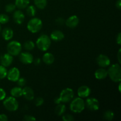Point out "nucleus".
<instances>
[{
	"label": "nucleus",
	"instance_id": "obj_33",
	"mask_svg": "<svg viewBox=\"0 0 121 121\" xmlns=\"http://www.w3.org/2000/svg\"><path fill=\"white\" fill-rule=\"evenodd\" d=\"M44 104V99L41 97H38L35 100V105L36 106H40Z\"/></svg>",
	"mask_w": 121,
	"mask_h": 121
},
{
	"label": "nucleus",
	"instance_id": "obj_40",
	"mask_svg": "<svg viewBox=\"0 0 121 121\" xmlns=\"http://www.w3.org/2000/svg\"><path fill=\"white\" fill-rule=\"evenodd\" d=\"M33 62L34 63V65L38 66V65H40V63H41V59H40V58H37L35 60H33Z\"/></svg>",
	"mask_w": 121,
	"mask_h": 121
},
{
	"label": "nucleus",
	"instance_id": "obj_5",
	"mask_svg": "<svg viewBox=\"0 0 121 121\" xmlns=\"http://www.w3.org/2000/svg\"><path fill=\"white\" fill-rule=\"evenodd\" d=\"M3 105L5 108L9 112H14L18 109L19 104L16 98L9 96L4 99Z\"/></svg>",
	"mask_w": 121,
	"mask_h": 121
},
{
	"label": "nucleus",
	"instance_id": "obj_22",
	"mask_svg": "<svg viewBox=\"0 0 121 121\" xmlns=\"http://www.w3.org/2000/svg\"><path fill=\"white\" fill-rule=\"evenodd\" d=\"M10 93L12 96L14 97V98H20L22 96V89L20 86L14 87L13 89H11Z\"/></svg>",
	"mask_w": 121,
	"mask_h": 121
},
{
	"label": "nucleus",
	"instance_id": "obj_8",
	"mask_svg": "<svg viewBox=\"0 0 121 121\" xmlns=\"http://www.w3.org/2000/svg\"><path fill=\"white\" fill-rule=\"evenodd\" d=\"M85 106L90 111H98L99 109V100L95 98H88L85 102Z\"/></svg>",
	"mask_w": 121,
	"mask_h": 121
},
{
	"label": "nucleus",
	"instance_id": "obj_14",
	"mask_svg": "<svg viewBox=\"0 0 121 121\" xmlns=\"http://www.w3.org/2000/svg\"><path fill=\"white\" fill-rule=\"evenodd\" d=\"M91 93V89L87 86H82L79 87L78 90V95L79 97L82 98H87Z\"/></svg>",
	"mask_w": 121,
	"mask_h": 121
},
{
	"label": "nucleus",
	"instance_id": "obj_18",
	"mask_svg": "<svg viewBox=\"0 0 121 121\" xmlns=\"http://www.w3.org/2000/svg\"><path fill=\"white\" fill-rule=\"evenodd\" d=\"M108 76V70L104 67L97 69L95 72V77L98 80H103Z\"/></svg>",
	"mask_w": 121,
	"mask_h": 121
},
{
	"label": "nucleus",
	"instance_id": "obj_37",
	"mask_svg": "<svg viewBox=\"0 0 121 121\" xmlns=\"http://www.w3.org/2000/svg\"><path fill=\"white\" fill-rule=\"evenodd\" d=\"M8 117L5 114H0V121H7Z\"/></svg>",
	"mask_w": 121,
	"mask_h": 121
},
{
	"label": "nucleus",
	"instance_id": "obj_15",
	"mask_svg": "<svg viewBox=\"0 0 121 121\" xmlns=\"http://www.w3.org/2000/svg\"><path fill=\"white\" fill-rule=\"evenodd\" d=\"M22 96L27 100H32L34 98V92L29 86H26L22 89Z\"/></svg>",
	"mask_w": 121,
	"mask_h": 121
},
{
	"label": "nucleus",
	"instance_id": "obj_11",
	"mask_svg": "<svg viewBox=\"0 0 121 121\" xmlns=\"http://www.w3.org/2000/svg\"><path fill=\"white\" fill-rule=\"evenodd\" d=\"M96 61L98 65L101 67H106L111 65L110 59L105 54H99L96 58Z\"/></svg>",
	"mask_w": 121,
	"mask_h": 121
},
{
	"label": "nucleus",
	"instance_id": "obj_42",
	"mask_svg": "<svg viewBox=\"0 0 121 121\" xmlns=\"http://www.w3.org/2000/svg\"><path fill=\"white\" fill-rule=\"evenodd\" d=\"M54 103H55L56 104H57V105H58V104H61V100H60L59 97H57V98H55V99H54Z\"/></svg>",
	"mask_w": 121,
	"mask_h": 121
},
{
	"label": "nucleus",
	"instance_id": "obj_38",
	"mask_svg": "<svg viewBox=\"0 0 121 121\" xmlns=\"http://www.w3.org/2000/svg\"><path fill=\"white\" fill-rule=\"evenodd\" d=\"M117 43L118 45L121 44V33H118L117 36Z\"/></svg>",
	"mask_w": 121,
	"mask_h": 121
},
{
	"label": "nucleus",
	"instance_id": "obj_6",
	"mask_svg": "<svg viewBox=\"0 0 121 121\" xmlns=\"http://www.w3.org/2000/svg\"><path fill=\"white\" fill-rule=\"evenodd\" d=\"M7 50L8 53L13 56L19 55L22 50L21 43L17 41H11L7 44Z\"/></svg>",
	"mask_w": 121,
	"mask_h": 121
},
{
	"label": "nucleus",
	"instance_id": "obj_19",
	"mask_svg": "<svg viewBox=\"0 0 121 121\" xmlns=\"http://www.w3.org/2000/svg\"><path fill=\"white\" fill-rule=\"evenodd\" d=\"M14 36V31L10 28H5L2 31V37L6 41H9L11 40Z\"/></svg>",
	"mask_w": 121,
	"mask_h": 121
},
{
	"label": "nucleus",
	"instance_id": "obj_29",
	"mask_svg": "<svg viewBox=\"0 0 121 121\" xmlns=\"http://www.w3.org/2000/svg\"><path fill=\"white\" fill-rule=\"evenodd\" d=\"M16 8V6L14 4H8L7 5H6L5 7V11L7 13H11L12 12L14 11Z\"/></svg>",
	"mask_w": 121,
	"mask_h": 121
},
{
	"label": "nucleus",
	"instance_id": "obj_41",
	"mask_svg": "<svg viewBox=\"0 0 121 121\" xmlns=\"http://www.w3.org/2000/svg\"><path fill=\"white\" fill-rule=\"evenodd\" d=\"M116 7L117 8H118V9H121V0H118L116 2Z\"/></svg>",
	"mask_w": 121,
	"mask_h": 121
},
{
	"label": "nucleus",
	"instance_id": "obj_13",
	"mask_svg": "<svg viewBox=\"0 0 121 121\" xmlns=\"http://www.w3.org/2000/svg\"><path fill=\"white\" fill-rule=\"evenodd\" d=\"M13 60H14V57L13 56L9 54V53H6L1 57V64L2 66L5 67H9L13 63Z\"/></svg>",
	"mask_w": 121,
	"mask_h": 121
},
{
	"label": "nucleus",
	"instance_id": "obj_23",
	"mask_svg": "<svg viewBox=\"0 0 121 121\" xmlns=\"http://www.w3.org/2000/svg\"><path fill=\"white\" fill-rule=\"evenodd\" d=\"M54 111H55V113L57 115H63L66 111V106L62 104H58L56 107L55 108Z\"/></svg>",
	"mask_w": 121,
	"mask_h": 121
},
{
	"label": "nucleus",
	"instance_id": "obj_2",
	"mask_svg": "<svg viewBox=\"0 0 121 121\" xmlns=\"http://www.w3.org/2000/svg\"><path fill=\"white\" fill-rule=\"evenodd\" d=\"M70 109L75 113H81L85 108V102L83 99L80 97L74 98L71 100Z\"/></svg>",
	"mask_w": 121,
	"mask_h": 121
},
{
	"label": "nucleus",
	"instance_id": "obj_32",
	"mask_svg": "<svg viewBox=\"0 0 121 121\" xmlns=\"http://www.w3.org/2000/svg\"><path fill=\"white\" fill-rule=\"evenodd\" d=\"M17 82L18 85L20 87H23V86H24L25 85H26V80L25 79V78H20H20L18 79V80L17 81Z\"/></svg>",
	"mask_w": 121,
	"mask_h": 121
},
{
	"label": "nucleus",
	"instance_id": "obj_7",
	"mask_svg": "<svg viewBox=\"0 0 121 121\" xmlns=\"http://www.w3.org/2000/svg\"><path fill=\"white\" fill-rule=\"evenodd\" d=\"M74 94L73 89L67 87L61 91L59 96V98L61 103L65 104V103H68L70 102L74 98Z\"/></svg>",
	"mask_w": 121,
	"mask_h": 121
},
{
	"label": "nucleus",
	"instance_id": "obj_31",
	"mask_svg": "<svg viewBox=\"0 0 121 121\" xmlns=\"http://www.w3.org/2000/svg\"><path fill=\"white\" fill-rule=\"evenodd\" d=\"M62 119L63 121H72L74 120V118L70 114L63 115Z\"/></svg>",
	"mask_w": 121,
	"mask_h": 121
},
{
	"label": "nucleus",
	"instance_id": "obj_25",
	"mask_svg": "<svg viewBox=\"0 0 121 121\" xmlns=\"http://www.w3.org/2000/svg\"><path fill=\"white\" fill-rule=\"evenodd\" d=\"M26 12H27V14L28 16L34 17L35 15V14H36V7L34 5H28L27 7Z\"/></svg>",
	"mask_w": 121,
	"mask_h": 121
},
{
	"label": "nucleus",
	"instance_id": "obj_12",
	"mask_svg": "<svg viewBox=\"0 0 121 121\" xmlns=\"http://www.w3.org/2000/svg\"><path fill=\"white\" fill-rule=\"evenodd\" d=\"M79 23V18L77 15H73L69 17L65 21L66 26L70 28H74Z\"/></svg>",
	"mask_w": 121,
	"mask_h": 121
},
{
	"label": "nucleus",
	"instance_id": "obj_44",
	"mask_svg": "<svg viewBox=\"0 0 121 121\" xmlns=\"http://www.w3.org/2000/svg\"><path fill=\"white\" fill-rule=\"evenodd\" d=\"M1 24H0V33H1Z\"/></svg>",
	"mask_w": 121,
	"mask_h": 121
},
{
	"label": "nucleus",
	"instance_id": "obj_10",
	"mask_svg": "<svg viewBox=\"0 0 121 121\" xmlns=\"http://www.w3.org/2000/svg\"><path fill=\"white\" fill-rule=\"evenodd\" d=\"M19 59L22 63L24 65H30L33 62L34 57L29 52H22L19 54Z\"/></svg>",
	"mask_w": 121,
	"mask_h": 121
},
{
	"label": "nucleus",
	"instance_id": "obj_30",
	"mask_svg": "<svg viewBox=\"0 0 121 121\" xmlns=\"http://www.w3.org/2000/svg\"><path fill=\"white\" fill-rule=\"evenodd\" d=\"M9 17L5 14H0V24H7L9 21Z\"/></svg>",
	"mask_w": 121,
	"mask_h": 121
},
{
	"label": "nucleus",
	"instance_id": "obj_1",
	"mask_svg": "<svg viewBox=\"0 0 121 121\" xmlns=\"http://www.w3.org/2000/svg\"><path fill=\"white\" fill-rule=\"evenodd\" d=\"M108 76L114 82H120L121 80V67L120 64H113L108 70Z\"/></svg>",
	"mask_w": 121,
	"mask_h": 121
},
{
	"label": "nucleus",
	"instance_id": "obj_27",
	"mask_svg": "<svg viewBox=\"0 0 121 121\" xmlns=\"http://www.w3.org/2000/svg\"><path fill=\"white\" fill-rule=\"evenodd\" d=\"M115 114L113 113V111H111V110H108L106 111L104 113V118L106 120L108 121H111L114 118Z\"/></svg>",
	"mask_w": 121,
	"mask_h": 121
},
{
	"label": "nucleus",
	"instance_id": "obj_28",
	"mask_svg": "<svg viewBox=\"0 0 121 121\" xmlns=\"http://www.w3.org/2000/svg\"><path fill=\"white\" fill-rule=\"evenodd\" d=\"M7 70L5 67L0 65V80L4 79L7 77Z\"/></svg>",
	"mask_w": 121,
	"mask_h": 121
},
{
	"label": "nucleus",
	"instance_id": "obj_4",
	"mask_svg": "<svg viewBox=\"0 0 121 121\" xmlns=\"http://www.w3.org/2000/svg\"><path fill=\"white\" fill-rule=\"evenodd\" d=\"M43 27V22L41 19L34 17L29 20L27 25L28 30L31 33H37L41 30Z\"/></svg>",
	"mask_w": 121,
	"mask_h": 121
},
{
	"label": "nucleus",
	"instance_id": "obj_3",
	"mask_svg": "<svg viewBox=\"0 0 121 121\" xmlns=\"http://www.w3.org/2000/svg\"><path fill=\"white\" fill-rule=\"evenodd\" d=\"M51 39L49 36L46 34L41 35L36 41V46L40 50L46 52L49 49L51 46Z\"/></svg>",
	"mask_w": 121,
	"mask_h": 121
},
{
	"label": "nucleus",
	"instance_id": "obj_9",
	"mask_svg": "<svg viewBox=\"0 0 121 121\" xmlns=\"http://www.w3.org/2000/svg\"><path fill=\"white\" fill-rule=\"evenodd\" d=\"M20 77V72L17 67H13L7 72V78L9 81L17 82Z\"/></svg>",
	"mask_w": 121,
	"mask_h": 121
},
{
	"label": "nucleus",
	"instance_id": "obj_26",
	"mask_svg": "<svg viewBox=\"0 0 121 121\" xmlns=\"http://www.w3.org/2000/svg\"><path fill=\"white\" fill-rule=\"evenodd\" d=\"M24 47L25 49L27 51H31L35 47V44L33 41H31V40H28L26 41L24 44Z\"/></svg>",
	"mask_w": 121,
	"mask_h": 121
},
{
	"label": "nucleus",
	"instance_id": "obj_21",
	"mask_svg": "<svg viewBox=\"0 0 121 121\" xmlns=\"http://www.w3.org/2000/svg\"><path fill=\"white\" fill-rule=\"evenodd\" d=\"M30 4V0H15V5L20 9H23L27 8Z\"/></svg>",
	"mask_w": 121,
	"mask_h": 121
},
{
	"label": "nucleus",
	"instance_id": "obj_45",
	"mask_svg": "<svg viewBox=\"0 0 121 121\" xmlns=\"http://www.w3.org/2000/svg\"><path fill=\"white\" fill-rule=\"evenodd\" d=\"M76 1H78V0H76Z\"/></svg>",
	"mask_w": 121,
	"mask_h": 121
},
{
	"label": "nucleus",
	"instance_id": "obj_24",
	"mask_svg": "<svg viewBox=\"0 0 121 121\" xmlns=\"http://www.w3.org/2000/svg\"><path fill=\"white\" fill-rule=\"evenodd\" d=\"M34 4L36 8L40 9H43L47 5V0H34Z\"/></svg>",
	"mask_w": 121,
	"mask_h": 121
},
{
	"label": "nucleus",
	"instance_id": "obj_39",
	"mask_svg": "<svg viewBox=\"0 0 121 121\" xmlns=\"http://www.w3.org/2000/svg\"><path fill=\"white\" fill-rule=\"evenodd\" d=\"M121 48H119V51H118V55H117V58H118V61H119V64H121Z\"/></svg>",
	"mask_w": 121,
	"mask_h": 121
},
{
	"label": "nucleus",
	"instance_id": "obj_17",
	"mask_svg": "<svg viewBox=\"0 0 121 121\" xmlns=\"http://www.w3.org/2000/svg\"><path fill=\"white\" fill-rule=\"evenodd\" d=\"M51 40L54 41H60L63 40L65 38V34L61 31L56 30L53 31L50 34Z\"/></svg>",
	"mask_w": 121,
	"mask_h": 121
},
{
	"label": "nucleus",
	"instance_id": "obj_35",
	"mask_svg": "<svg viewBox=\"0 0 121 121\" xmlns=\"http://www.w3.org/2000/svg\"><path fill=\"white\" fill-rule=\"evenodd\" d=\"M6 98V92L2 88L0 87V101L3 100Z\"/></svg>",
	"mask_w": 121,
	"mask_h": 121
},
{
	"label": "nucleus",
	"instance_id": "obj_20",
	"mask_svg": "<svg viewBox=\"0 0 121 121\" xmlns=\"http://www.w3.org/2000/svg\"><path fill=\"white\" fill-rule=\"evenodd\" d=\"M55 57L54 55L51 53H46L43 56V61L46 65H51L54 62Z\"/></svg>",
	"mask_w": 121,
	"mask_h": 121
},
{
	"label": "nucleus",
	"instance_id": "obj_43",
	"mask_svg": "<svg viewBox=\"0 0 121 121\" xmlns=\"http://www.w3.org/2000/svg\"><path fill=\"white\" fill-rule=\"evenodd\" d=\"M118 89H119V92H121V83L119 84V86H118Z\"/></svg>",
	"mask_w": 121,
	"mask_h": 121
},
{
	"label": "nucleus",
	"instance_id": "obj_36",
	"mask_svg": "<svg viewBox=\"0 0 121 121\" xmlns=\"http://www.w3.org/2000/svg\"><path fill=\"white\" fill-rule=\"evenodd\" d=\"M56 22L58 25H63L65 22V21L64 20L63 18H62L61 17H59L57 19H56Z\"/></svg>",
	"mask_w": 121,
	"mask_h": 121
},
{
	"label": "nucleus",
	"instance_id": "obj_16",
	"mask_svg": "<svg viewBox=\"0 0 121 121\" xmlns=\"http://www.w3.org/2000/svg\"><path fill=\"white\" fill-rule=\"evenodd\" d=\"M13 20L17 24H21L25 20V15L21 10H17L13 14Z\"/></svg>",
	"mask_w": 121,
	"mask_h": 121
},
{
	"label": "nucleus",
	"instance_id": "obj_34",
	"mask_svg": "<svg viewBox=\"0 0 121 121\" xmlns=\"http://www.w3.org/2000/svg\"><path fill=\"white\" fill-rule=\"evenodd\" d=\"M23 119L26 121H34L36 120V118L32 115H26L24 117Z\"/></svg>",
	"mask_w": 121,
	"mask_h": 121
}]
</instances>
